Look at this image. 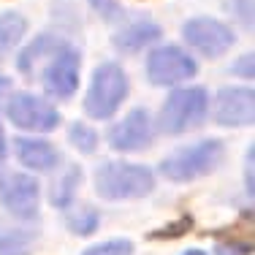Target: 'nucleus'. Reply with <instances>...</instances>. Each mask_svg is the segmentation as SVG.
Wrapping results in <instances>:
<instances>
[{
    "label": "nucleus",
    "instance_id": "nucleus-19",
    "mask_svg": "<svg viewBox=\"0 0 255 255\" xmlns=\"http://www.w3.org/2000/svg\"><path fill=\"white\" fill-rule=\"evenodd\" d=\"M98 223H101V217H98V212H95L93 206H84V209L71 212V215H68V228L74 231L76 236L93 234V231L98 228Z\"/></svg>",
    "mask_w": 255,
    "mask_h": 255
},
{
    "label": "nucleus",
    "instance_id": "nucleus-6",
    "mask_svg": "<svg viewBox=\"0 0 255 255\" xmlns=\"http://www.w3.org/2000/svg\"><path fill=\"white\" fill-rule=\"evenodd\" d=\"M5 114L16 128L22 130H33V133H52L60 125V114L52 103H46L44 98L33 93H16L11 95Z\"/></svg>",
    "mask_w": 255,
    "mask_h": 255
},
{
    "label": "nucleus",
    "instance_id": "nucleus-27",
    "mask_svg": "<svg viewBox=\"0 0 255 255\" xmlns=\"http://www.w3.org/2000/svg\"><path fill=\"white\" fill-rule=\"evenodd\" d=\"M185 255H206V253H204V250H187Z\"/></svg>",
    "mask_w": 255,
    "mask_h": 255
},
{
    "label": "nucleus",
    "instance_id": "nucleus-5",
    "mask_svg": "<svg viewBox=\"0 0 255 255\" xmlns=\"http://www.w3.org/2000/svg\"><path fill=\"white\" fill-rule=\"evenodd\" d=\"M79 68H82V57L74 46L60 44L49 57H46L44 74H41V82H44V90L52 95V98H71L79 87Z\"/></svg>",
    "mask_w": 255,
    "mask_h": 255
},
{
    "label": "nucleus",
    "instance_id": "nucleus-25",
    "mask_svg": "<svg viewBox=\"0 0 255 255\" xmlns=\"http://www.w3.org/2000/svg\"><path fill=\"white\" fill-rule=\"evenodd\" d=\"M5 152H8V144H5V130H3V125H0V163H3Z\"/></svg>",
    "mask_w": 255,
    "mask_h": 255
},
{
    "label": "nucleus",
    "instance_id": "nucleus-17",
    "mask_svg": "<svg viewBox=\"0 0 255 255\" xmlns=\"http://www.w3.org/2000/svg\"><path fill=\"white\" fill-rule=\"evenodd\" d=\"M82 182V168L71 163L68 168L63 171V177L54 182V190H52V204L54 206H68L71 198L76 196V187Z\"/></svg>",
    "mask_w": 255,
    "mask_h": 255
},
{
    "label": "nucleus",
    "instance_id": "nucleus-14",
    "mask_svg": "<svg viewBox=\"0 0 255 255\" xmlns=\"http://www.w3.org/2000/svg\"><path fill=\"white\" fill-rule=\"evenodd\" d=\"M35 231L0 226V255H30L35 247Z\"/></svg>",
    "mask_w": 255,
    "mask_h": 255
},
{
    "label": "nucleus",
    "instance_id": "nucleus-11",
    "mask_svg": "<svg viewBox=\"0 0 255 255\" xmlns=\"http://www.w3.org/2000/svg\"><path fill=\"white\" fill-rule=\"evenodd\" d=\"M155 136L152 128V117L144 109H133L128 117H123L109 133V144H112L117 152H141L149 147Z\"/></svg>",
    "mask_w": 255,
    "mask_h": 255
},
{
    "label": "nucleus",
    "instance_id": "nucleus-26",
    "mask_svg": "<svg viewBox=\"0 0 255 255\" xmlns=\"http://www.w3.org/2000/svg\"><path fill=\"white\" fill-rule=\"evenodd\" d=\"M5 90H8V79H5V76H0V95H3Z\"/></svg>",
    "mask_w": 255,
    "mask_h": 255
},
{
    "label": "nucleus",
    "instance_id": "nucleus-8",
    "mask_svg": "<svg viewBox=\"0 0 255 255\" xmlns=\"http://www.w3.org/2000/svg\"><path fill=\"white\" fill-rule=\"evenodd\" d=\"M182 35H185L187 44L196 52H201L204 57H220V54H226L236 41L234 30L228 25H223V22H217V19H209V16L187 19L185 27H182Z\"/></svg>",
    "mask_w": 255,
    "mask_h": 255
},
{
    "label": "nucleus",
    "instance_id": "nucleus-7",
    "mask_svg": "<svg viewBox=\"0 0 255 255\" xmlns=\"http://www.w3.org/2000/svg\"><path fill=\"white\" fill-rule=\"evenodd\" d=\"M196 71V60L179 46H160V49L149 52L147 57V76L157 87H171V84H179L185 79H193Z\"/></svg>",
    "mask_w": 255,
    "mask_h": 255
},
{
    "label": "nucleus",
    "instance_id": "nucleus-1",
    "mask_svg": "<svg viewBox=\"0 0 255 255\" xmlns=\"http://www.w3.org/2000/svg\"><path fill=\"white\" fill-rule=\"evenodd\" d=\"M155 187V177L141 163H101L95 171V190L106 201H128V198H144Z\"/></svg>",
    "mask_w": 255,
    "mask_h": 255
},
{
    "label": "nucleus",
    "instance_id": "nucleus-24",
    "mask_svg": "<svg viewBox=\"0 0 255 255\" xmlns=\"http://www.w3.org/2000/svg\"><path fill=\"white\" fill-rule=\"evenodd\" d=\"M245 174H247V193H250V196H253V149H250V152H247V163H245Z\"/></svg>",
    "mask_w": 255,
    "mask_h": 255
},
{
    "label": "nucleus",
    "instance_id": "nucleus-13",
    "mask_svg": "<svg viewBox=\"0 0 255 255\" xmlns=\"http://www.w3.org/2000/svg\"><path fill=\"white\" fill-rule=\"evenodd\" d=\"M157 38H160V27H157L155 22H133V25H128L123 33L114 35V46H117L120 52H138V49H144V46L155 44Z\"/></svg>",
    "mask_w": 255,
    "mask_h": 255
},
{
    "label": "nucleus",
    "instance_id": "nucleus-22",
    "mask_svg": "<svg viewBox=\"0 0 255 255\" xmlns=\"http://www.w3.org/2000/svg\"><path fill=\"white\" fill-rule=\"evenodd\" d=\"M215 255H250V247L247 245H217L215 247Z\"/></svg>",
    "mask_w": 255,
    "mask_h": 255
},
{
    "label": "nucleus",
    "instance_id": "nucleus-2",
    "mask_svg": "<svg viewBox=\"0 0 255 255\" xmlns=\"http://www.w3.org/2000/svg\"><path fill=\"white\" fill-rule=\"evenodd\" d=\"M223 160V141L217 138H204L198 144L182 147L171 152L160 163V174L171 182H193L212 174Z\"/></svg>",
    "mask_w": 255,
    "mask_h": 255
},
{
    "label": "nucleus",
    "instance_id": "nucleus-12",
    "mask_svg": "<svg viewBox=\"0 0 255 255\" xmlns=\"http://www.w3.org/2000/svg\"><path fill=\"white\" fill-rule=\"evenodd\" d=\"M16 157L30 171H52L60 163L57 149L44 138H16Z\"/></svg>",
    "mask_w": 255,
    "mask_h": 255
},
{
    "label": "nucleus",
    "instance_id": "nucleus-18",
    "mask_svg": "<svg viewBox=\"0 0 255 255\" xmlns=\"http://www.w3.org/2000/svg\"><path fill=\"white\" fill-rule=\"evenodd\" d=\"M68 138H71V144H74L79 152H84V155H93L95 147H98V133H95L90 125H84V123L71 125Z\"/></svg>",
    "mask_w": 255,
    "mask_h": 255
},
{
    "label": "nucleus",
    "instance_id": "nucleus-16",
    "mask_svg": "<svg viewBox=\"0 0 255 255\" xmlns=\"http://www.w3.org/2000/svg\"><path fill=\"white\" fill-rule=\"evenodd\" d=\"M60 44H63V41H57L54 35H41V38H35L33 44H30L27 49L19 54V60H16V65H19V71H22V74H27V76H30V74H33V68H35V63H38L41 57L46 60V57H49V54H52L54 49H57Z\"/></svg>",
    "mask_w": 255,
    "mask_h": 255
},
{
    "label": "nucleus",
    "instance_id": "nucleus-23",
    "mask_svg": "<svg viewBox=\"0 0 255 255\" xmlns=\"http://www.w3.org/2000/svg\"><path fill=\"white\" fill-rule=\"evenodd\" d=\"M234 74H239L245 79H253V54H245L239 63H234Z\"/></svg>",
    "mask_w": 255,
    "mask_h": 255
},
{
    "label": "nucleus",
    "instance_id": "nucleus-4",
    "mask_svg": "<svg viewBox=\"0 0 255 255\" xmlns=\"http://www.w3.org/2000/svg\"><path fill=\"white\" fill-rule=\"evenodd\" d=\"M209 95L204 87H182L174 90L160 109V130L163 133H185L204 123Z\"/></svg>",
    "mask_w": 255,
    "mask_h": 255
},
{
    "label": "nucleus",
    "instance_id": "nucleus-3",
    "mask_svg": "<svg viewBox=\"0 0 255 255\" xmlns=\"http://www.w3.org/2000/svg\"><path fill=\"white\" fill-rule=\"evenodd\" d=\"M128 98V76L117 63H101L90 79L84 95V112L93 120H106Z\"/></svg>",
    "mask_w": 255,
    "mask_h": 255
},
{
    "label": "nucleus",
    "instance_id": "nucleus-9",
    "mask_svg": "<svg viewBox=\"0 0 255 255\" xmlns=\"http://www.w3.org/2000/svg\"><path fill=\"white\" fill-rule=\"evenodd\" d=\"M0 201L19 220H33L38 215V182L27 174H5L0 177Z\"/></svg>",
    "mask_w": 255,
    "mask_h": 255
},
{
    "label": "nucleus",
    "instance_id": "nucleus-20",
    "mask_svg": "<svg viewBox=\"0 0 255 255\" xmlns=\"http://www.w3.org/2000/svg\"><path fill=\"white\" fill-rule=\"evenodd\" d=\"M130 253H133V245L128 239H109V242H101V245L87 247L82 255H130Z\"/></svg>",
    "mask_w": 255,
    "mask_h": 255
},
{
    "label": "nucleus",
    "instance_id": "nucleus-21",
    "mask_svg": "<svg viewBox=\"0 0 255 255\" xmlns=\"http://www.w3.org/2000/svg\"><path fill=\"white\" fill-rule=\"evenodd\" d=\"M90 5L98 11L103 19H117L120 16V5L114 3V0H90Z\"/></svg>",
    "mask_w": 255,
    "mask_h": 255
},
{
    "label": "nucleus",
    "instance_id": "nucleus-10",
    "mask_svg": "<svg viewBox=\"0 0 255 255\" xmlns=\"http://www.w3.org/2000/svg\"><path fill=\"white\" fill-rule=\"evenodd\" d=\"M215 123L245 128L255 123V93L250 87H223L215 98Z\"/></svg>",
    "mask_w": 255,
    "mask_h": 255
},
{
    "label": "nucleus",
    "instance_id": "nucleus-15",
    "mask_svg": "<svg viewBox=\"0 0 255 255\" xmlns=\"http://www.w3.org/2000/svg\"><path fill=\"white\" fill-rule=\"evenodd\" d=\"M25 27H27L25 16L16 14V11H5V14H0V60H3L5 54L22 41Z\"/></svg>",
    "mask_w": 255,
    "mask_h": 255
}]
</instances>
